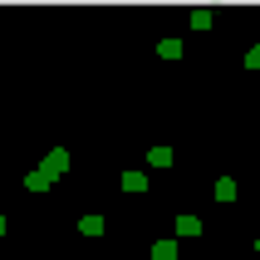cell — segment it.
I'll return each instance as SVG.
<instances>
[{"mask_svg": "<svg viewBox=\"0 0 260 260\" xmlns=\"http://www.w3.org/2000/svg\"><path fill=\"white\" fill-rule=\"evenodd\" d=\"M40 172H44V177H64V172H69V152H64V147H54V152L44 157Z\"/></svg>", "mask_w": 260, "mask_h": 260, "instance_id": "1", "label": "cell"}, {"mask_svg": "<svg viewBox=\"0 0 260 260\" xmlns=\"http://www.w3.org/2000/svg\"><path fill=\"white\" fill-rule=\"evenodd\" d=\"M123 191H147V172H123Z\"/></svg>", "mask_w": 260, "mask_h": 260, "instance_id": "2", "label": "cell"}, {"mask_svg": "<svg viewBox=\"0 0 260 260\" xmlns=\"http://www.w3.org/2000/svg\"><path fill=\"white\" fill-rule=\"evenodd\" d=\"M147 167H172V147H152L147 152Z\"/></svg>", "mask_w": 260, "mask_h": 260, "instance_id": "3", "label": "cell"}, {"mask_svg": "<svg viewBox=\"0 0 260 260\" xmlns=\"http://www.w3.org/2000/svg\"><path fill=\"white\" fill-rule=\"evenodd\" d=\"M49 182H54V177H44L40 167H35V172L25 177V187H29V191H49Z\"/></svg>", "mask_w": 260, "mask_h": 260, "instance_id": "4", "label": "cell"}, {"mask_svg": "<svg viewBox=\"0 0 260 260\" xmlns=\"http://www.w3.org/2000/svg\"><path fill=\"white\" fill-rule=\"evenodd\" d=\"M177 236H202V221L197 216H177Z\"/></svg>", "mask_w": 260, "mask_h": 260, "instance_id": "5", "label": "cell"}, {"mask_svg": "<svg viewBox=\"0 0 260 260\" xmlns=\"http://www.w3.org/2000/svg\"><path fill=\"white\" fill-rule=\"evenodd\" d=\"M157 54L162 59H182V40H157Z\"/></svg>", "mask_w": 260, "mask_h": 260, "instance_id": "6", "label": "cell"}, {"mask_svg": "<svg viewBox=\"0 0 260 260\" xmlns=\"http://www.w3.org/2000/svg\"><path fill=\"white\" fill-rule=\"evenodd\" d=\"M152 260H177V241H157L152 246Z\"/></svg>", "mask_w": 260, "mask_h": 260, "instance_id": "7", "label": "cell"}, {"mask_svg": "<svg viewBox=\"0 0 260 260\" xmlns=\"http://www.w3.org/2000/svg\"><path fill=\"white\" fill-rule=\"evenodd\" d=\"M79 231H84V236H103V216H84V221H79Z\"/></svg>", "mask_w": 260, "mask_h": 260, "instance_id": "8", "label": "cell"}, {"mask_svg": "<svg viewBox=\"0 0 260 260\" xmlns=\"http://www.w3.org/2000/svg\"><path fill=\"white\" fill-rule=\"evenodd\" d=\"M231 197H236V182H231V177H221V182H216V202H231Z\"/></svg>", "mask_w": 260, "mask_h": 260, "instance_id": "9", "label": "cell"}, {"mask_svg": "<svg viewBox=\"0 0 260 260\" xmlns=\"http://www.w3.org/2000/svg\"><path fill=\"white\" fill-rule=\"evenodd\" d=\"M211 20H216L211 10H191V29H211Z\"/></svg>", "mask_w": 260, "mask_h": 260, "instance_id": "10", "label": "cell"}, {"mask_svg": "<svg viewBox=\"0 0 260 260\" xmlns=\"http://www.w3.org/2000/svg\"><path fill=\"white\" fill-rule=\"evenodd\" d=\"M246 64H250V69H260V44H255V49L246 54Z\"/></svg>", "mask_w": 260, "mask_h": 260, "instance_id": "11", "label": "cell"}, {"mask_svg": "<svg viewBox=\"0 0 260 260\" xmlns=\"http://www.w3.org/2000/svg\"><path fill=\"white\" fill-rule=\"evenodd\" d=\"M0 236H5V216H0Z\"/></svg>", "mask_w": 260, "mask_h": 260, "instance_id": "12", "label": "cell"}, {"mask_svg": "<svg viewBox=\"0 0 260 260\" xmlns=\"http://www.w3.org/2000/svg\"><path fill=\"white\" fill-rule=\"evenodd\" d=\"M255 250H260V241H255Z\"/></svg>", "mask_w": 260, "mask_h": 260, "instance_id": "13", "label": "cell"}]
</instances>
